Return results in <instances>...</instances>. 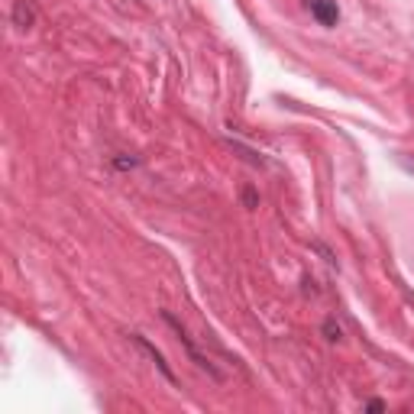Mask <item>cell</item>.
Wrapping results in <instances>:
<instances>
[{"mask_svg":"<svg viewBox=\"0 0 414 414\" xmlns=\"http://www.w3.org/2000/svg\"><path fill=\"white\" fill-rule=\"evenodd\" d=\"M311 13L321 26H337L340 23V7L337 0H311Z\"/></svg>","mask_w":414,"mask_h":414,"instance_id":"6da1fadb","label":"cell"},{"mask_svg":"<svg viewBox=\"0 0 414 414\" xmlns=\"http://www.w3.org/2000/svg\"><path fill=\"white\" fill-rule=\"evenodd\" d=\"M133 343H136V346H139V350H146V353H149V356H153V362H155V366H159V369H162V376H165V379H175V376H172V369H169V362L162 360V353H159V350H155V346H153V343H149V340H146V337H139V333H133Z\"/></svg>","mask_w":414,"mask_h":414,"instance_id":"7a4b0ae2","label":"cell"},{"mask_svg":"<svg viewBox=\"0 0 414 414\" xmlns=\"http://www.w3.org/2000/svg\"><path fill=\"white\" fill-rule=\"evenodd\" d=\"M13 20H16V26H20V30H30V26H32V7L26 4V0H16Z\"/></svg>","mask_w":414,"mask_h":414,"instance_id":"3957f363","label":"cell"}]
</instances>
